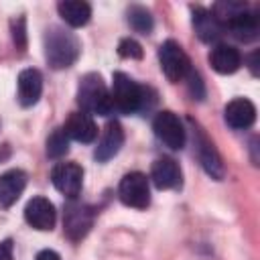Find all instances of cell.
<instances>
[{
	"mask_svg": "<svg viewBox=\"0 0 260 260\" xmlns=\"http://www.w3.org/2000/svg\"><path fill=\"white\" fill-rule=\"evenodd\" d=\"M81 53V45L73 32L63 26H49L45 32V59L53 69L71 67Z\"/></svg>",
	"mask_w": 260,
	"mask_h": 260,
	"instance_id": "obj_1",
	"label": "cell"
},
{
	"mask_svg": "<svg viewBox=\"0 0 260 260\" xmlns=\"http://www.w3.org/2000/svg\"><path fill=\"white\" fill-rule=\"evenodd\" d=\"M77 104L85 114L110 116L114 112L110 89L106 87L100 73H85L77 85Z\"/></svg>",
	"mask_w": 260,
	"mask_h": 260,
	"instance_id": "obj_2",
	"label": "cell"
},
{
	"mask_svg": "<svg viewBox=\"0 0 260 260\" xmlns=\"http://www.w3.org/2000/svg\"><path fill=\"white\" fill-rule=\"evenodd\" d=\"M110 98H112L114 110H118L122 114H134L138 110H144L146 98H148V87L136 83L130 75L116 71L112 77Z\"/></svg>",
	"mask_w": 260,
	"mask_h": 260,
	"instance_id": "obj_3",
	"label": "cell"
},
{
	"mask_svg": "<svg viewBox=\"0 0 260 260\" xmlns=\"http://www.w3.org/2000/svg\"><path fill=\"white\" fill-rule=\"evenodd\" d=\"M158 63H160V69L162 73L167 75L169 81L173 83H179L187 77V73L191 71V61H189V55L185 53V49L169 39L165 41L160 47H158Z\"/></svg>",
	"mask_w": 260,
	"mask_h": 260,
	"instance_id": "obj_4",
	"label": "cell"
},
{
	"mask_svg": "<svg viewBox=\"0 0 260 260\" xmlns=\"http://www.w3.org/2000/svg\"><path fill=\"white\" fill-rule=\"evenodd\" d=\"M95 211L77 199H69L63 211V232L71 242H79L87 236V232L93 225Z\"/></svg>",
	"mask_w": 260,
	"mask_h": 260,
	"instance_id": "obj_5",
	"label": "cell"
},
{
	"mask_svg": "<svg viewBox=\"0 0 260 260\" xmlns=\"http://www.w3.org/2000/svg\"><path fill=\"white\" fill-rule=\"evenodd\" d=\"M118 197L124 205L134 207V209H146L150 203V187H148V177L140 171L128 173L122 177L118 185Z\"/></svg>",
	"mask_w": 260,
	"mask_h": 260,
	"instance_id": "obj_6",
	"label": "cell"
},
{
	"mask_svg": "<svg viewBox=\"0 0 260 260\" xmlns=\"http://www.w3.org/2000/svg\"><path fill=\"white\" fill-rule=\"evenodd\" d=\"M152 130L156 138L171 150H181L185 146V126L175 112L171 110L158 112L152 120Z\"/></svg>",
	"mask_w": 260,
	"mask_h": 260,
	"instance_id": "obj_7",
	"label": "cell"
},
{
	"mask_svg": "<svg viewBox=\"0 0 260 260\" xmlns=\"http://www.w3.org/2000/svg\"><path fill=\"white\" fill-rule=\"evenodd\" d=\"M193 142H195V154H197V160L199 165L203 167V171L215 179V181H221L223 175H225V167H223V160L215 148V144L207 138V134L195 124L193 128Z\"/></svg>",
	"mask_w": 260,
	"mask_h": 260,
	"instance_id": "obj_8",
	"label": "cell"
},
{
	"mask_svg": "<svg viewBox=\"0 0 260 260\" xmlns=\"http://www.w3.org/2000/svg\"><path fill=\"white\" fill-rule=\"evenodd\" d=\"M55 189L67 199H77L83 185V169L77 162H57L51 171Z\"/></svg>",
	"mask_w": 260,
	"mask_h": 260,
	"instance_id": "obj_9",
	"label": "cell"
},
{
	"mask_svg": "<svg viewBox=\"0 0 260 260\" xmlns=\"http://www.w3.org/2000/svg\"><path fill=\"white\" fill-rule=\"evenodd\" d=\"M24 219L30 228L39 232H51L57 221L55 205L47 197H32L24 207Z\"/></svg>",
	"mask_w": 260,
	"mask_h": 260,
	"instance_id": "obj_10",
	"label": "cell"
},
{
	"mask_svg": "<svg viewBox=\"0 0 260 260\" xmlns=\"http://www.w3.org/2000/svg\"><path fill=\"white\" fill-rule=\"evenodd\" d=\"M150 181L154 183L156 189H179L183 183V173L181 167L175 158L171 156H160L152 162L150 167Z\"/></svg>",
	"mask_w": 260,
	"mask_h": 260,
	"instance_id": "obj_11",
	"label": "cell"
},
{
	"mask_svg": "<svg viewBox=\"0 0 260 260\" xmlns=\"http://www.w3.org/2000/svg\"><path fill=\"white\" fill-rule=\"evenodd\" d=\"M122 144H124V128H122V124H120L118 120L108 122V124L104 126V130H102L100 142H98L95 152H93L95 160L106 162V160L114 158V156L120 152Z\"/></svg>",
	"mask_w": 260,
	"mask_h": 260,
	"instance_id": "obj_12",
	"label": "cell"
},
{
	"mask_svg": "<svg viewBox=\"0 0 260 260\" xmlns=\"http://www.w3.org/2000/svg\"><path fill=\"white\" fill-rule=\"evenodd\" d=\"M223 118L234 130H246L256 120V106L246 98H234L223 108Z\"/></svg>",
	"mask_w": 260,
	"mask_h": 260,
	"instance_id": "obj_13",
	"label": "cell"
},
{
	"mask_svg": "<svg viewBox=\"0 0 260 260\" xmlns=\"http://www.w3.org/2000/svg\"><path fill=\"white\" fill-rule=\"evenodd\" d=\"M63 130L71 140L81 142V144H89L98 136V126H95L93 118L89 114H85V112H73L67 118Z\"/></svg>",
	"mask_w": 260,
	"mask_h": 260,
	"instance_id": "obj_14",
	"label": "cell"
},
{
	"mask_svg": "<svg viewBox=\"0 0 260 260\" xmlns=\"http://www.w3.org/2000/svg\"><path fill=\"white\" fill-rule=\"evenodd\" d=\"M26 187V175L20 169H10L0 175V207H12Z\"/></svg>",
	"mask_w": 260,
	"mask_h": 260,
	"instance_id": "obj_15",
	"label": "cell"
},
{
	"mask_svg": "<svg viewBox=\"0 0 260 260\" xmlns=\"http://www.w3.org/2000/svg\"><path fill=\"white\" fill-rule=\"evenodd\" d=\"M191 22H193V28L197 32V37L203 41V43H215L221 32H223V26L219 24V20L211 14V10L203 8V6H193L191 8Z\"/></svg>",
	"mask_w": 260,
	"mask_h": 260,
	"instance_id": "obj_16",
	"label": "cell"
},
{
	"mask_svg": "<svg viewBox=\"0 0 260 260\" xmlns=\"http://www.w3.org/2000/svg\"><path fill=\"white\" fill-rule=\"evenodd\" d=\"M43 93V75L39 69H22L18 73V102L24 108H30L39 102Z\"/></svg>",
	"mask_w": 260,
	"mask_h": 260,
	"instance_id": "obj_17",
	"label": "cell"
},
{
	"mask_svg": "<svg viewBox=\"0 0 260 260\" xmlns=\"http://www.w3.org/2000/svg\"><path fill=\"white\" fill-rule=\"evenodd\" d=\"M209 63L211 67L221 73V75H232L240 69L242 65V55L240 51L234 47V45H225V43H219L211 49L209 53Z\"/></svg>",
	"mask_w": 260,
	"mask_h": 260,
	"instance_id": "obj_18",
	"label": "cell"
},
{
	"mask_svg": "<svg viewBox=\"0 0 260 260\" xmlns=\"http://www.w3.org/2000/svg\"><path fill=\"white\" fill-rule=\"evenodd\" d=\"M57 10H59V16L73 28L85 26L91 18V6L81 0H63L57 4Z\"/></svg>",
	"mask_w": 260,
	"mask_h": 260,
	"instance_id": "obj_19",
	"label": "cell"
},
{
	"mask_svg": "<svg viewBox=\"0 0 260 260\" xmlns=\"http://www.w3.org/2000/svg\"><path fill=\"white\" fill-rule=\"evenodd\" d=\"M223 28H230L232 35H234L238 41L248 43V41H252V39L258 37L260 24H258V16H256L254 12L244 10V12H240L238 16H234L230 22H225Z\"/></svg>",
	"mask_w": 260,
	"mask_h": 260,
	"instance_id": "obj_20",
	"label": "cell"
},
{
	"mask_svg": "<svg viewBox=\"0 0 260 260\" xmlns=\"http://www.w3.org/2000/svg\"><path fill=\"white\" fill-rule=\"evenodd\" d=\"M126 14H128L130 26H132L136 32H140V35H150V30H152V26H154V20H152V14H150L148 8L138 6V4H132Z\"/></svg>",
	"mask_w": 260,
	"mask_h": 260,
	"instance_id": "obj_21",
	"label": "cell"
},
{
	"mask_svg": "<svg viewBox=\"0 0 260 260\" xmlns=\"http://www.w3.org/2000/svg\"><path fill=\"white\" fill-rule=\"evenodd\" d=\"M69 152V136L63 128H55L51 136L47 138V156L49 158H61Z\"/></svg>",
	"mask_w": 260,
	"mask_h": 260,
	"instance_id": "obj_22",
	"label": "cell"
},
{
	"mask_svg": "<svg viewBox=\"0 0 260 260\" xmlns=\"http://www.w3.org/2000/svg\"><path fill=\"white\" fill-rule=\"evenodd\" d=\"M118 55L122 59H142V47L134 39H122L118 45Z\"/></svg>",
	"mask_w": 260,
	"mask_h": 260,
	"instance_id": "obj_23",
	"label": "cell"
},
{
	"mask_svg": "<svg viewBox=\"0 0 260 260\" xmlns=\"http://www.w3.org/2000/svg\"><path fill=\"white\" fill-rule=\"evenodd\" d=\"M10 30H12V41H14L16 49L24 51V47H26V20H24V16L14 18L10 22Z\"/></svg>",
	"mask_w": 260,
	"mask_h": 260,
	"instance_id": "obj_24",
	"label": "cell"
},
{
	"mask_svg": "<svg viewBox=\"0 0 260 260\" xmlns=\"http://www.w3.org/2000/svg\"><path fill=\"white\" fill-rule=\"evenodd\" d=\"M185 79H189V91H191L193 100H203V95H205V87H203V83H201L199 73L191 69V71L187 73Z\"/></svg>",
	"mask_w": 260,
	"mask_h": 260,
	"instance_id": "obj_25",
	"label": "cell"
},
{
	"mask_svg": "<svg viewBox=\"0 0 260 260\" xmlns=\"http://www.w3.org/2000/svg\"><path fill=\"white\" fill-rule=\"evenodd\" d=\"M0 260H14V242L10 238L0 242Z\"/></svg>",
	"mask_w": 260,
	"mask_h": 260,
	"instance_id": "obj_26",
	"label": "cell"
},
{
	"mask_svg": "<svg viewBox=\"0 0 260 260\" xmlns=\"http://www.w3.org/2000/svg\"><path fill=\"white\" fill-rule=\"evenodd\" d=\"M35 260H61V256L55 250H41Z\"/></svg>",
	"mask_w": 260,
	"mask_h": 260,
	"instance_id": "obj_27",
	"label": "cell"
},
{
	"mask_svg": "<svg viewBox=\"0 0 260 260\" xmlns=\"http://www.w3.org/2000/svg\"><path fill=\"white\" fill-rule=\"evenodd\" d=\"M256 57H258V51L256 53H252V57H250V69H252V73L256 75L258 71H256Z\"/></svg>",
	"mask_w": 260,
	"mask_h": 260,
	"instance_id": "obj_28",
	"label": "cell"
}]
</instances>
